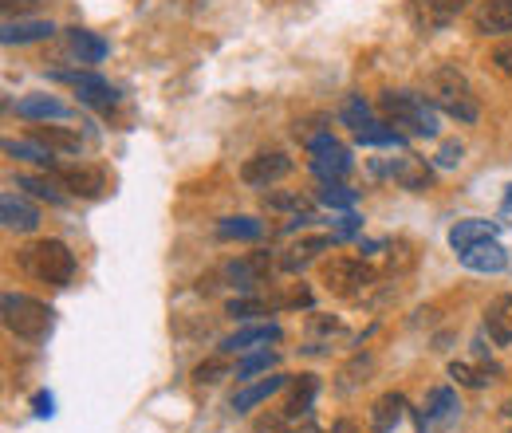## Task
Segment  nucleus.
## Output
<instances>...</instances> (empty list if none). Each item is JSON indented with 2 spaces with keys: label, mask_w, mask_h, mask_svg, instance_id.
<instances>
[{
  "label": "nucleus",
  "mask_w": 512,
  "mask_h": 433,
  "mask_svg": "<svg viewBox=\"0 0 512 433\" xmlns=\"http://www.w3.org/2000/svg\"><path fill=\"white\" fill-rule=\"evenodd\" d=\"M16 115L28 123H56V119H71V107L60 103L56 95H24L16 103Z\"/></svg>",
  "instance_id": "obj_15"
},
{
  "label": "nucleus",
  "mask_w": 512,
  "mask_h": 433,
  "mask_svg": "<svg viewBox=\"0 0 512 433\" xmlns=\"http://www.w3.org/2000/svg\"><path fill=\"white\" fill-rule=\"evenodd\" d=\"M505 209L512 213V186H509V193H505Z\"/></svg>",
  "instance_id": "obj_48"
},
{
  "label": "nucleus",
  "mask_w": 512,
  "mask_h": 433,
  "mask_svg": "<svg viewBox=\"0 0 512 433\" xmlns=\"http://www.w3.org/2000/svg\"><path fill=\"white\" fill-rule=\"evenodd\" d=\"M493 63H497V71H501V75H509L512 79V40H505V44L493 52Z\"/></svg>",
  "instance_id": "obj_41"
},
{
  "label": "nucleus",
  "mask_w": 512,
  "mask_h": 433,
  "mask_svg": "<svg viewBox=\"0 0 512 433\" xmlns=\"http://www.w3.org/2000/svg\"><path fill=\"white\" fill-rule=\"evenodd\" d=\"M276 304H268V300H260V296H237V300H229V315L233 319H253V315H272Z\"/></svg>",
  "instance_id": "obj_33"
},
{
  "label": "nucleus",
  "mask_w": 512,
  "mask_h": 433,
  "mask_svg": "<svg viewBox=\"0 0 512 433\" xmlns=\"http://www.w3.org/2000/svg\"><path fill=\"white\" fill-rule=\"evenodd\" d=\"M300 433H320V430H316L312 422H304V426H300Z\"/></svg>",
  "instance_id": "obj_46"
},
{
  "label": "nucleus",
  "mask_w": 512,
  "mask_h": 433,
  "mask_svg": "<svg viewBox=\"0 0 512 433\" xmlns=\"http://www.w3.org/2000/svg\"><path fill=\"white\" fill-rule=\"evenodd\" d=\"M430 103L438 107V111H446L449 119H457V123H477V115H481V107H477V95H473V87H469V79L453 67V63H442V67H434L430 71Z\"/></svg>",
  "instance_id": "obj_1"
},
{
  "label": "nucleus",
  "mask_w": 512,
  "mask_h": 433,
  "mask_svg": "<svg viewBox=\"0 0 512 433\" xmlns=\"http://www.w3.org/2000/svg\"><path fill=\"white\" fill-rule=\"evenodd\" d=\"M489 237H497V225H493V221H457V225L449 229V245L457 248V252L477 245V241H489Z\"/></svg>",
  "instance_id": "obj_26"
},
{
  "label": "nucleus",
  "mask_w": 512,
  "mask_h": 433,
  "mask_svg": "<svg viewBox=\"0 0 512 433\" xmlns=\"http://www.w3.org/2000/svg\"><path fill=\"white\" fill-rule=\"evenodd\" d=\"M383 111L394 130L402 126V130H410V134L438 138V107H434L426 95H414V91H386Z\"/></svg>",
  "instance_id": "obj_4"
},
{
  "label": "nucleus",
  "mask_w": 512,
  "mask_h": 433,
  "mask_svg": "<svg viewBox=\"0 0 512 433\" xmlns=\"http://www.w3.org/2000/svg\"><path fill=\"white\" fill-rule=\"evenodd\" d=\"M52 32L56 28L48 20H8L4 32H0V40L4 44H32V40H48Z\"/></svg>",
  "instance_id": "obj_25"
},
{
  "label": "nucleus",
  "mask_w": 512,
  "mask_h": 433,
  "mask_svg": "<svg viewBox=\"0 0 512 433\" xmlns=\"http://www.w3.org/2000/svg\"><path fill=\"white\" fill-rule=\"evenodd\" d=\"M272 363H276V355H272V351H268V347H260V351H256V355H249V359H245V363H241V367H237V378H241V382H245V378H253V374L268 371V367H272Z\"/></svg>",
  "instance_id": "obj_37"
},
{
  "label": "nucleus",
  "mask_w": 512,
  "mask_h": 433,
  "mask_svg": "<svg viewBox=\"0 0 512 433\" xmlns=\"http://www.w3.org/2000/svg\"><path fill=\"white\" fill-rule=\"evenodd\" d=\"M406 418V398L402 394H383L375 406H371V430L375 433H394Z\"/></svg>",
  "instance_id": "obj_19"
},
{
  "label": "nucleus",
  "mask_w": 512,
  "mask_h": 433,
  "mask_svg": "<svg viewBox=\"0 0 512 433\" xmlns=\"http://www.w3.org/2000/svg\"><path fill=\"white\" fill-rule=\"evenodd\" d=\"M489 374H497V371H493V367L485 371V367H473V363H449V378H453L457 386H469V390H477V386L493 382Z\"/></svg>",
  "instance_id": "obj_31"
},
{
  "label": "nucleus",
  "mask_w": 512,
  "mask_h": 433,
  "mask_svg": "<svg viewBox=\"0 0 512 433\" xmlns=\"http://www.w3.org/2000/svg\"><path fill=\"white\" fill-rule=\"evenodd\" d=\"M501 414H505V418H512V398L505 402V406H501Z\"/></svg>",
  "instance_id": "obj_47"
},
{
  "label": "nucleus",
  "mask_w": 512,
  "mask_h": 433,
  "mask_svg": "<svg viewBox=\"0 0 512 433\" xmlns=\"http://www.w3.org/2000/svg\"><path fill=\"white\" fill-rule=\"evenodd\" d=\"M221 378H229V363L225 359H209V363H201L197 371H193V382H221Z\"/></svg>",
  "instance_id": "obj_38"
},
{
  "label": "nucleus",
  "mask_w": 512,
  "mask_h": 433,
  "mask_svg": "<svg viewBox=\"0 0 512 433\" xmlns=\"http://www.w3.org/2000/svg\"><path fill=\"white\" fill-rule=\"evenodd\" d=\"M264 233V225L253 221V217H225L221 225H217V237L221 241H256Z\"/></svg>",
  "instance_id": "obj_29"
},
{
  "label": "nucleus",
  "mask_w": 512,
  "mask_h": 433,
  "mask_svg": "<svg viewBox=\"0 0 512 433\" xmlns=\"http://www.w3.org/2000/svg\"><path fill=\"white\" fill-rule=\"evenodd\" d=\"M465 8L469 0H410V20L418 32H442Z\"/></svg>",
  "instance_id": "obj_9"
},
{
  "label": "nucleus",
  "mask_w": 512,
  "mask_h": 433,
  "mask_svg": "<svg viewBox=\"0 0 512 433\" xmlns=\"http://www.w3.org/2000/svg\"><path fill=\"white\" fill-rule=\"evenodd\" d=\"M371 284H379L375 268H371V264H363V260H355V256H335V260H327V264H323V288H327L331 296L359 300Z\"/></svg>",
  "instance_id": "obj_5"
},
{
  "label": "nucleus",
  "mask_w": 512,
  "mask_h": 433,
  "mask_svg": "<svg viewBox=\"0 0 512 433\" xmlns=\"http://www.w3.org/2000/svg\"><path fill=\"white\" fill-rule=\"evenodd\" d=\"M256 433H292V418L288 414H264V418H256Z\"/></svg>",
  "instance_id": "obj_39"
},
{
  "label": "nucleus",
  "mask_w": 512,
  "mask_h": 433,
  "mask_svg": "<svg viewBox=\"0 0 512 433\" xmlns=\"http://www.w3.org/2000/svg\"><path fill=\"white\" fill-rule=\"evenodd\" d=\"M327 433H359V426H355V422H335Z\"/></svg>",
  "instance_id": "obj_45"
},
{
  "label": "nucleus",
  "mask_w": 512,
  "mask_h": 433,
  "mask_svg": "<svg viewBox=\"0 0 512 433\" xmlns=\"http://www.w3.org/2000/svg\"><path fill=\"white\" fill-rule=\"evenodd\" d=\"M0 8H4V16H24V12H32V8H40V0H0Z\"/></svg>",
  "instance_id": "obj_42"
},
{
  "label": "nucleus",
  "mask_w": 512,
  "mask_h": 433,
  "mask_svg": "<svg viewBox=\"0 0 512 433\" xmlns=\"http://www.w3.org/2000/svg\"><path fill=\"white\" fill-rule=\"evenodd\" d=\"M4 154H12V158H24V162H40V166H56L52 162V150H44L40 142H16V138H8L4 142Z\"/></svg>",
  "instance_id": "obj_30"
},
{
  "label": "nucleus",
  "mask_w": 512,
  "mask_h": 433,
  "mask_svg": "<svg viewBox=\"0 0 512 433\" xmlns=\"http://www.w3.org/2000/svg\"><path fill=\"white\" fill-rule=\"evenodd\" d=\"M56 79H64L75 87V95H79V103H87V107H99V111H111L115 103H119V91L107 83V79H99V75H91V71H60Z\"/></svg>",
  "instance_id": "obj_10"
},
{
  "label": "nucleus",
  "mask_w": 512,
  "mask_h": 433,
  "mask_svg": "<svg viewBox=\"0 0 512 433\" xmlns=\"http://www.w3.org/2000/svg\"><path fill=\"white\" fill-rule=\"evenodd\" d=\"M288 170H292V158H288L284 150H260V154H253V158L241 166V182L253 189H268L272 182L288 178Z\"/></svg>",
  "instance_id": "obj_8"
},
{
  "label": "nucleus",
  "mask_w": 512,
  "mask_h": 433,
  "mask_svg": "<svg viewBox=\"0 0 512 433\" xmlns=\"http://www.w3.org/2000/svg\"><path fill=\"white\" fill-rule=\"evenodd\" d=\"M331 245H335V237H327V233H323V237H304L300 245L288 248V256L280 260V268H284V272H300V268H308V264H312L320 252H327Z\"/></svg>",
  "instance_id": "obj_22"
},
{
  "label": "nucleus",
  "mask_w": 512,
  "mask_h": 433,
  "mask_svg": "<svg viewBox=\"0 0 512 433\" xmlns=\"http://www.w3.org/2000/svg\"><path fill=\"white\" fill-rule=\"evenodd\" d=\"M264 205H268V209H292L296 217H300V213H312L308 201H304V193H264Z\"/></svg>",
  "instance_id": "obj_36"
},
{
  "label": "nucleus",
  "mask_w": 512,
  "mask_h": 433,
  "mask_svg": "<svg viewBox=\"0 0 512 433\" xmlns=\"http://www.w3.org/2000/svg\"><path fill=\"white\" fill-rule=\"evenodd\" d=\"M316 390H320V382L312 374H300V382L292 386V398H288L284 414L288 418H308L312 414V402H316Z\"/></svg>",
  "instance_id": "obj_27"
},
{
  "label": "nucleus",
  "mask_w": 512,
  "mask_h": 433,
  "mask_svg": "<svg viewBox=\"0 0 512 433\" xmlns=\"http://www.w3.org/2000/svg\"><path fill=\"white\" fill-rule=\"evenodd\" d=\"M0 311H4V327H8L16 339L40 343V339H48V335H52L56 311L48 308L44 300H32V296H20V292H4Z\"/></svg>",
  "instance_id": "obj_3"
},
{
  "label": "nucleus",
  "mask_w": 512,
  "mask_h": 433,
  "mask_svg": "<svg viewBox=\"0 0 512 433\" xmlns=\"http://www.w3.org/2000/svg\"><path fill=\"white\" fill-rule=\"evenodd\" d=\"M379 170L390 174L398 186H406L410 193H426V189H430V170H426V162H422V158H414V154L394 158L390 166H379Z\"/></svg>",
  "instance_id": "obj_16"
},
{
  "label": "nucleus",
  "mask_w": 512,
  "mask_h": 433,
  "mask_svg": "<svg viewBox=\"0 0 512 433\" xmlns=\"http://www.w3.org/2000/svg\"><path fill=\"white\" fill-rule=\"evenodd\" d=\"M16 186L28 189V193H36V197H44V201H52V205H64L67 193H64V182L60 178H40V174H20L16 178Z\"/></svg>",
  "instance_id": "obj_28"
},
{
  "label": "nucleus",
  "mask_w": 512,
  "mask_h": 433,
  "mask_svg": "<svg viewBox=\"0 0 512 433\" xmlns=\"http://www.w3.org/2000/svg\"><path fill=\"white\" fill-rule=\"evenodd\" d=\"M457 418H461V402H457V394H453L449 386H434V390L426 394L422 414H418V430L422 433L449 430Z\"/></svg>",
  "instance_id": "obj_7"
},
{
  "label": "nucleus",
  "mask_w": 512,
  "mask_h": 433,
  "mask_svg": "<svg viewBox=\"0 0 512 433\" xmlns=\"http://www.w3.org/2000/svg\"><path fill=\"white\" fill-rule=\"evenodd\" d=\"M355 229H359V217H355V213H347V217L339 221V233H355Z\"/></svg>",
  "instance_id": "obj_44"
},
{
  "label": "nucleus",
  "mask_w": 512,
  "mask_h": 433,
  "mask_svg": "<svg viewBox=\"0 0 512 433\" xmlns=\"http://www.w3.org/2000/svg\"><path fill=\"white\" fill-rule=\"evenodd\" d=\"M308 150H312V170L320 174L323 182H343L347 174H351V154L327 134V130H320L312 142H308Z\"/></svg>",
  "instance_id": "obj_6"
},
{
  "label": "nucleus",
  "mask_w": 512,
  "mask_h": 433,
  "mask_svg": "<svg viewBox=\"0 0 512 433\" xmlns=\"http://www.w3.org/2000/svg\"><path fill=\"white\" fill-rule=\"evenodd\" d=\"M0 221H4V229H12V233H32V229L40 225V213H36V205H28V201L4 193V201H0Z\"/></svg>",
  "instance_id": "obj_17"
},
{
  "label": "nucleus",
  "mask_w": 512,
  "mask_h": 433,
  "mask_svg": "<svg viewBox=\"0 0 512 433\" xmlns=\"http://www.w3.org/2000/svg\"><path fill=\"white\" fill-rule=\"evenodd\" d=\"M52 406H56L52 394H36V414H40V418H52Z\"/></svg>",
  "instance_id": "obj_43"
},
{
  "label": "nucleus",
  "mask_w": 512,
  "mask_h": 433,
  "mask_svg": "<svg viewBox=\"0 0 512 433\" xmlns=\"http://www.w3.org/2000/svg\"><path fill=\"white\" fill-rule=\"evenodd\" d=\"M20 268L52 288H67L75 280V252L64 245V241H36L20 252Z\"/></svg>",
  "instance_id": "obj_2"
},
{
  "label": "nucleus",
  "mask_w": 512,
  "mask_h": 433,
  "mask_svg": "<svg viewBox=\"0 0 512 433\" xmlns=\"http://www.w3.org/2000/svg\"><path fill=\"white\" fill-rule=\"evenodd\" d=\"M320 201L323 205H331V209H351V205L359 201V193H355V189H347L343 182H323Z\"/></svg>",
  "instance_id": "obj_35"
},
{
  "label": "nucleus",
  "mask_w": 512,
  "mask_h": 433,
  "mask_svg": "<svg viewBox=\"0 0 512 433\" xmlns=\"http://www.w3.org/2000/svg\"><path fill=\"white\" fill-rule=\"evenodd\" d=\"M473 24L481 36H509L512 32V0H481L473 12Z\"/></svg>",
  "instance_id": "obj_14"
},
{
  "label": "nucleus",
  "mask_w": 512,
  "mask_h": 433,
  "mask_svg": "<svg viewBox=\"0 0 512 433\" xmlns=\"http://www.w3.org/2000/svg\"><path fill=\"white\" fill-rule=\"evenodd\" d=\"M363 146H402V130H394V126H379L371 123L367 130H359L355 134Z\"/></svg>",
  "instance_id": "obj_34"
},
{
  "label": "nucleus",
  "mask_w": 512,
  "mask_h": 433,
  "mask_svg": "<svg viewBox=\"0 0 512 433\" xmlns=\"http://www.w3.org/2000/svg\"><path fill=\"white\" fill-rule=\"evenodd\" d=\"M461 154H465V146L461 142H442V150H438V166H457L461 162Z\"/></svg>",
  "instance_id": "obj_40"
},
{
  "label": "nucleus",
  "mask_w": 512,
  "mask_h": 433,
  "mask_svg": "<svg viewBox=\"0 0 512 433\" xmlns=\"http://www.w3.org/2000/svg\"><path fill=\"white\" fill-rule=\"evenodd\" d=\"M280 386H284V378H280V374H268V378H260V382H253V386H245L241 394H233V410H237V414H249L253 406L268 402V398H272Z\"/></svg>",
  "instance_id": "obj_24"
},
{
  "label": "nucleus",
  "mask_w": 512,
  "mask_h": 433,
  "mask_svg": "<svg viewBox=\"0 0 512 433\" xmlns=\"http://www.w3.org/2000/svg\"><path fill=\"white\" fill-rule=\"evenodd\" d=\"M457 256H461V264H465L469 272H505V268H509V248L501 245L497 237L461 248Z\"/></svg>",
  "instance_id": "obj_11"
},
{
  "label": "nucleus",
  "mask_w": 512,
  "mask_h": 433,
  "mask_svg": "<svg viewBox=\"0 0 512 433\" xmlns=\"http://www.w3.org/2000/svg\"><path fill=\"white\" fill-rule=\"evenodd\" d=\"M485 331L497 347H509L512 343V296H497L489 308H485Z\"/></svg>",
  "instance_id": "obj_20"
},
{
  "label": "nucleus",
  "mask_w": 512,
  "mask_h": 433,
  "mask_svg": "<svg viewBox=\"0 0 512 433\" xmlns=\"http://www.w3.org/2000/svg\"><path fill=\"white\" fill-rule=\"evenodd\" d=\"M268 268H272L268 252H253V256H241V260L225 264V280H229L233 288H241V292H253L256 284H264Z\"/></svg>",
  "instance_id": "obj_13"
},
{
  "label": "nucleus",
  "mask_w": 512,
  "mask_h": 433,
  "mask_svg": "<svg viewBox=\"0 0 512 433\" xmlns=\"http://www.w3.org/2000/svg\"><path fill=\"white\" fill-rule=\"evenodd\" d=\"M32 142H40L44 150H52V154H79L83 150V138L75 134V130H67V126H32Z\"/></svg>",
  "instance_id": "obj_18"
},
{
  "label": "nucleus",
  "mask_w": 512,
  "mask_h": 433,
  "mask_svg": "<svg viewBox=\"0 0 512 433\" xmlns=\"http://www.w3.org/2000/svg\"><path fill=\"white\" fill-rule=\"evenodd\" d=\"M339 119H343V123L351 126L355 134H359V130H367V126L375 123V119H371V107L363 103V95H351V99L343 103V111H339Z\"/></svg>",
  "instance_id": "obj_32"
},
{
  "label": "nucleus",
  "mask_w": 512,
  "mask_h": 433,
  "mask_svg": "<svg viewBox=\"0 0 512 433\" xmlns=\"http://www.w3.org/2000/svg\"><path fill=\"white\" fill-rule=\"evenodd\" d=\"M67 48H71V56L79 63L107 60V44H103L95 32H87V28H67Z\"/></svg>",
  "instance_id": "obj_23"
},
{
  "label": "nucleus",
  "mask_w": 512,
  "mask_h": 433,
  "mask_svg": "<svg viewBox=\"0 0 512 433\" xmlns=\"http://www.w3.org/2000/svg\"><path fill=\"white\" fill-rule=\"evenodd\" d=\"M52 174L64 182V189H71L75 197H99L107 189V174L95 166H52Z\"/></svg>",
  "instance_id": "obj_12"
},
{
  "label": "nucleus",
  "mask_w": 512,
  "mask_h": 433,
  "mask_svg": "<svg viewBox=\"0 0 512 433\" xmlns=\"http://www.w3.org/2000/svg\"><path fill=\"white\" fill-rule=\"evenodd\" d=\"M276 339H280V327H276V323H260V327H245V331L229 335V339L221 343V351H225V355H237V351L268 347V343H276Z\"/></svg>",
  "instance_id": "obj_21"
}]
</instances>
